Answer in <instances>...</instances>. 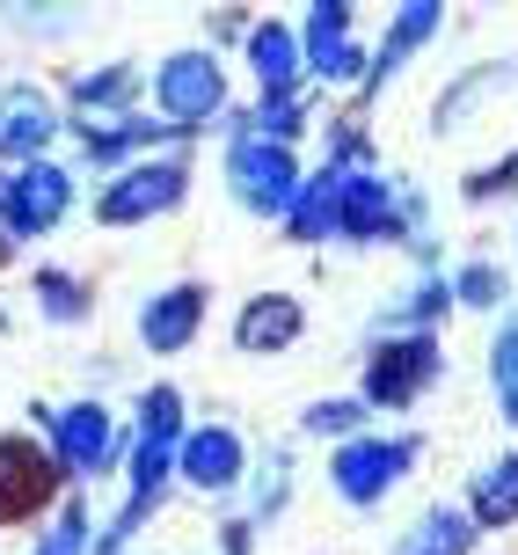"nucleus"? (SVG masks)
Instances as JSON below:
<instances>
[{
	"label": "nucleus",
	"instance_id": "f03ea898",
	"mask_svg": "<svg viewBox=\"0 0 518 555\" xmlns=\"http://www.w3.org/2000/svg\"><path fill=\"white\" fill-rule=\"evenodd\" d=\"M66 191H74V183L44 162L0 176V227H8V234H44V227L66 212Z\"/></svg>",
	"mask_w": 518,
	"mask_h": 555
},
{
	"label": "nucleus",
	"instance_id": "f8f14e48",
	"mask_svg": "<svg viewBox=\"0 0 518 555\" xmlns=\"http://www.w3.org/2000/svg\"><path fill=\"white\" fill-rule=\"evenodd\" d=\"M52 139V111L37 88H8L0 95V154H37Z\"/></svg>",
	"mask_w": 518,
	"mask_h": 555
},
{
	"label": "nucleus",
	"instance_id": "a211bd4d",
	"mask_svg": "<svg viewBox=\"0 0 518 555\" xmlns=\"http://www.w3.org/2000/svg\"><path fill=\"white\" fill-rule=\"evenodd\" d=\"M475 548V533H467L461 512H431V519H416V533L402 541V555H467Z\"/></svg>",
	"mask_w": 518,
	"mask_h": 555
},
{
	"label": "nucleus",
	"instance_id": "393cba45",
	"mask_svg": "<svg viewBox=\"0 0 518 555\" xmlns=\"http://www.w3.org/2000/svg\"><path fill=\"white\" fill-rule=\"evenodd\" d=\"M37 293H44V307H52V314H59V322H66V314H74V307H81V300H74V285H66V278H37Z\"/></svg>",
	"mask_w": 518,
	"mask_h": 555
},
{
	"label": "nucleus",
	"instance_id": "9d476101",
	"mask_svg": "<svg viewBox=\"0 0 518 555\" xmlns=\"http://www.w3.org/2000/svg\"><path fill=\"white\" fill-rule=\"evenodd\" d=\"M336 227L358 234V242H380L394 227V197H387L380 176H344V205H336Z\"/></svg>",
	"mask_w": 518,
	"mask_h": 555
},
{
	"label": "nucleus",
	"instance_id": "f3484780",
	"mask_svg": "<svg viewBox=\"0 0 518 555\" xmlns=\"http://www.w3.org/2000/svg\"><path fill=\"white\" fill-rule=\"evenodd\" d=\"M475 519H482V527H511L518 519V453L496 461V468L475 482Z\"/></svg>",
	"mask_w": 518,
	"mask_h": 555
},
{
	"label": "nucleus",
	"instance_id": "aec40b11",
	"mask_svg": "<svg viewBox=\"0 0 518 555\" xmlns=\"http://www.w3.org/2000/svg\"><path fill=\"white\" fill-rule=\"evenodd\" d=\"M496 402L518 424V330H504V344H496Z\"/></svg>",
	"mask_w": 518,
	"mask_h": 555
},
{
	"label": "nucleus",
	"instance_id": "9b49d317",
	"mask_svg": "<svg viewBox=\"0 0 518 555\" xmlns=\"http://www.w3.org/2000/svg\"><path fill=\"white\" fill-rule=\"evenodd\" d=\"M197 322H205V293H191V285H176V293H161V300L146 307V322H139V336L154 344V351H183L197 336Z\"/></svg>",
	"mask_w": 518,
	"mask_h": 555
},
{
	"label": "nucleus",
	"instance_id": "423d86ee",
	"mask_svg": "<svg viewBox=\"0 0 518 555\" xmlns=\"http://www.w3.org/2000/svg\"><path fill=\"white\" fill-rule=\"evenodd\" d=\"M219 95H226V81H219V66L205 52H183L161 66V111L183 117V125H197V117L219 111Z\"/></svg>",
	"mask_w": 518,
	"mask_h": 555
},
{
	"label": "nucleus",
	"instance_id": "dca6fc26",
	"mask_svg": "<svg viewBox=\"0 0 518 555\" xmlns=\"http://www.w3.org/2000/svg\"><path fill=\"white\" fill-rule=\"evenodd\" d=\"M248 59H256V74H263V88L271 95H293V74H300V52H293V37L277 23L248 29Z\"/></svg>",
	"mask_w": 518,
	"mask_h": 555
},
{
	"label": "nucleus",
	"instance_id": "5701e85b",
	"mask_svg": "<svg viewBox=\"0 0 518 555\" xmlns=\"http://www.w3.org/2000/svg\"><path fill=\"white\" fill-rule=\"evenodd\" d=\"M461 300L467 307H496V300H504V278H496L490 263H475V271L461 278Z\"/></svg>",
	"mask_w": 518,
	"mask_h": 555
},
{
	"label": "nucleus",
	"instance_id": "7ed1b4c3",
	"mask_svg": "<svg viewBox=\"0 0 518 555\" xmlns=\"http://www.w3.org/2000/svg\"><path fill=\"white\" fill-rule=\"evenodd\" d=\"M410 453H416V446H402V439H358V446H344V453H336V490H344L351 504L387 498V482L410 468Z\"/></svg>",
	"mask_w": 518,
	"mask_h": 555
},
{
	"label": "nucleus",
	"instance_id": "bb28decb",
	"mask_svg": "<svg viewBox=\"0 0 518 555\" xmlns=\"http://www.w3.org/2000/svg\"><path fill=\"white\" fill-rule=\"evenodd\" d=\"M410 307H416V314H438V307H445V285H424V293H416Z\"/></svg>",
	"mask_w": 518,
	"mask_h": 555
},
{
	"label": "nucleus",
	"instance_id": "6e6552de",
	"mask_svg": "<svg viewBox=\"0 0 518 555\" xmlns=\"http://www.w3.org/2000/svg\"><path fill=\"white\" fill-rule=\"evenodd\" d=\"M44 498H52V461H44L37 446L8 439L0 446V519H23V512H37Z\"/></svg>",
	"mask_w": 518,
	"mask_h": 555
},
{
	"label": "nucleus",
	"instance_id": "2eb2a0df",
	"mask_svg": "<svg viewBox=\"0 0 518 555\" xmlns=\"http://www.w3.org/2000/svg\"><path fill=\"white\" fill-rule=\"evenodd\" d=\"M336 205H344V176L336 168L314 176V183H300V197H293V234L300 242H322L328 227H336Z\"/></svg>",
	"mask_w": 518,
	"mask_h": 555
},
{
	"label": "nucleus",
	"instance_id": "0eeeda50",
	"mask_svg": "<svg viewBox=\"0 0 518 555\" xmlns=\"http://www.w3.org/2000/svg\"><path fill=\"white\" fill-rule=\"evenodd\" d=\"M307 59H314V74L322 81H351L358 66V44H351V8L344 0H322L314 15H307Z\"/></svg>",
	"mask_w": 518,
	"mask_h": 555
},
{
	"label": "nucleus",
	"instance_id": "f257e3e1",
	"mask_svg": "<svg viewBox=\"0 0 518 555\" xmlns=\"http://www.w3.org/2000/svg\"><path fill=\"white\" fill-rule=\"evenodd\" d=\"M226 176H234L242 205H256V212H293V197H300V168H293V154H285L277 139H256V132L234 139Z\"/></svg>",
	"mask_w": 518,
	"mask_h": 555
},
{
	"label": "nucleus",
	"instance_id": "39448f33",
	"mask_svg": "<svg viewBox=\"0 0 518 555\" xmlns=\"http://www.w3.org/2000/svg\"><path fill=\"white\" fill-rule=\"evenodd\" d=\"M431 373H438V344L431 336H402V344L373 351V365H365V395H373V402H410Z\"/></svg>",
	"mask_w": 518,
	"mask_h": 555
},
{
	"label": "nucleus",
	"instance_id": "20e7f679",
	"mask_svg": "<svg viewBox=\"0 0 518 555\" xmlns=\"http://www.w3.org/2000/svg\"><path fill=\"white\" fill-rule=\"evenodd\" d=\"M183 197V168L176 162H154V168H125L117 183L103 191V220H154V212H168Z\"/></svg>",
	"mask_w": 518,
	"mask_h": 555
},
{
	"label": "nucleus",
	"instance_id": "a878e982",
	"mask_svg": "<svg viewBox=\"0 0 518 555\" xmlns=\"http://www.w3.org/2000/svg\"><path fill=\"white\" fill-rule=\"evenodd\" d=\"M307 424H314V431H351L358 410L351 402H322V410H307Z\"/></svg>",
	"mask_w": 518,
	"mask_h": 555
},
{
	"label": "nucleus",
	"instance_id": "6ab92c4d",
	"mask_svg": "<svg viewBox=\"0 0 518 555\" xmlns=\"http://www.w3.org/2000/svg\"><path fill=\"white\" fill-rule=\"evenodd\" d=\"M431 29H438V8H431V0H410V8H402V23L387 29V44H380V66H373V74H387V66H394L402 52H416V44H424Z\"/></svg>",
	"mask_w": 518,
	"mask_h": 555
},
{
	"label": "nucleus",
	"instance_id": "412c9836",
	"mask_svg": "<svg viewBox=\"0 0 518 555\" xmlns=\"http://www.w3.org/2000/svg\"><path fill=\"white\" fill-rule=\"evenodd\" d=\"M74 95H81V111H103V103H125V95H132V74H125V66H109V74H95V81H81Z\"/></svg>",
	"mask_w": 518,
	"mask_h": 555
},
{
	"label": "nucleus",
	"instance_id": "ddd939ff",
	"mask_svg": "<svg viewBox=\"0 0 518 555\" xmlns=\"http://www.w3.org/2000/svg\"><path fill=\"white\" fill-rule=\"evenodd\" d=\"M183 475H191L197 490H226L242 475V439L234 431H191L183 439Z\"/></svg>",
	"mask_w": 518,
	"mask_h": 555
},
{
	"label": "nucleus",
	"instance_id": "4be33fe9",
	"mask_svg": "<svg viewBox=\"0 0 518 555\" xmlns=\"http://www.w3.org/2000/svg\"><path fill=\"white\" fill-rule=\"evenodd\" d=\"M176 410H183V402H176V388H154V395H146V439H176Z\"/></svg>",
	"mask_w": 518,
	"mask_h": 555
},
{
	"label": "nucleus",
	"instance_id": "4468645a",
	"mask_svg": "<svg viewBox=\"0 0 518 555\" xmlns=\"http://www.w3.org/2000/svg\"><path fill=\"white\" fill-rule=\"evenodd\" d=\"M234 336H242V351H285V344L300 336V300H285V293L256 300L242 322H234Z\"/></svg>",
	"mask_w": 518,
	"mask_h": 555
},
{
	"label": "nucleus",
	"instance_id": "b1692460",
	"mask_svg": "<svg viewBox=\"0 0 518 555\" xmlns=\"http://www.w3.org/2000/svg\"><path fill=\"white\" fill-rule=\"evenodd\" d=\"M81 548H88V519H81V504H74V512L59 519V533H52L37 555H81Z\"/></svg>",
	"mask_w": 518,
	"mask_h": 555
},
{
	"label": "nucleus",
	"instance_id": "1a4fd4ad",
	"mask_svg": "<svg viewBox=\"0 0 518 555\" xmlns=\"http://www.w3.org/2000/svg\"><path fill=\"white\" fill-rule=\"evenodd\" d=\"M52 424H59V468H66V475H95V468H103V453H109V416L95 410V402L52 416Z\"/></svg>",
	"mask_w": 518,
	"mask_h": 555
}]
</instances>
